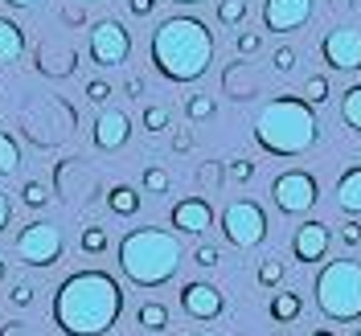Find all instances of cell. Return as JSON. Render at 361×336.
<instances>
[{"instance_id": "f1b7e54d", "label": "cell", "mask_w": 361, "mask_h": 336, "mask_svg": "<svg viewBox=\"0 0 361 336\" xmlns=\"http://www.w3.org/2000/svg\"><path fill=\"white\" fill-rule=\"evenodd\" d=\"M78 247H82V254H103L107 250V230L103 225H87L82 238H78Z\"/></svg>"}, {"instance_id": "1f68e13d", "label": "cell", "mask_w": 361, "mask_h": 336, "mask_svg": "<svg viewBox=\"0 0 361 336\" xmlns=\"http://www.w3.org/2000/svg\"><path fill=\"white\" fill-rule=\"evenodd\" d=\"M304 99H308L312 107H320V103H329V78H324V74H312V78L304 82Z\"/></svg>"}, {"instance_id": "2e32d148", "label": "cell", "mask_w": 361, "mask_h": 336, "mask_svg": "<svg viewBox=\"0 0 361 336\" xmlns=\"http://www.w3.org/2000/svg\"><path fill=\"white\" fill-rule=\"evenodd\" d=\"M222 90L234 99V103H247V99H259V90H263V74L243 62V58H234L222 74Z\"/></svg>"}, {"instance_id": "d590c367", "label": "cell", "mask_w": 361, "mask_h": 336, "mask_svg": "<svg viewBox=\"0 0 361 336\" xmlns=\"http://www.w3.org/2000/svg\"><path fill=\"white\" fill-rule=\"evenodd\" d=\"M263 49V33H238V54L243 58H255Z\"/></svg>"}, {"instance_id": "c3c4849f", "label": "cell", "mask_w": 361, "mask_h": 336, "mask_svg": "<svg viewBox=\"0 0 361 336\" xmlns=\"http://www.w3.org/2000/svg\"><path fill=\"white\" fill-rule=\"evenodd\" d=\"M329 4H333V8H341V13H345V8H353L357 0H329Z\"/></svg>"}, {"instance_id": "681fc988", "label": "cell", "mask_w": 361, "mask_h": 336, "mask_svg": "<svg viewBox=\"0 0 361 336\" xmlns=\"http://www.w3.org/2000/svg\"><path fill=\"white\" fill-rule=\"evenodd\" d=\"M4 4H13V8H33L37 0H4Z\"/></svg>"}, {"instance_id": "60d3db41", "label": "cell", "mask_w": 361, "mask_h": 336, "mask_svg": "<svg viewBox=\"0 0 361 336\" xmlns=\"http://www.w3.org/2000/svg\"><path fill=\"white\" fill-rule=\"evenodd\" d=\"M128 8H132V17H152L157 0H128Z\"/></svg>"}, {"instance_id": "30bf717a", "label": "cell", "mask_w": 361, "mask_h": 336, "mask_svg": "<svg viewBox=\"0 0 361 336\" xmlns=\"http://www.w3.org/2000/svg\"><path fill=\"white\" fill-rule=\"evenodd\" d=\"M320 58L329 70H345L357 74L361 70V29L357 25H337L320 37Z\"/></svg>"}, {"instance_id": "7bdbcfd3", "label": "cell", "mask_w": 361, "mask_h": 336, "mask_svg": "<svg viewBox=\"0 0 361 336\" xmlns=\"http://www.w3.org/2000/svg\"><path fill=\"white\" fill-rule=\"evenodd\" d=\"M193 148V135L189 132H173V152H189Z\"/></svg>"}, {"instance_id": "484cf974", "label": "cell", "mask_w": 361, "mask_h": 336, "mask_svg": "<svg viewBox=\"0 0 361 336\" xmlns=\"http://www.w3.org/2000/svg\"><path fill=\"white\" fill-rule=\"evenodd\" d=\"M185 115H189L193 123L214 119V115H218V99H209V94H189V99H185Z\"/></svg>"}, {"instance_id": "ba28073f", "label": "cell", "mask_w": 361, "mask_h": 336, "mask_svg": "<svg viewBox=\"0 0 361 336\" xmlns=\"http://www.w3.org/2000/svg\"><path fill=\"white\" fill-rule=\"evenodd\" d=\"M271 201H275L279 213L300 218V213H308V209L320 201V185H316L312 173H304V168H288V173H279V177L271 180Z\"/></svg>"}, {"instance_id": "b9f144b4", "label": "cell", "mask_w": 361, "mask_h": 336, "mask_svg": "<svg viewBox=\"0 0 361 336\" xmlns=\"http://www.w3.org/2000/svg\"><path fill=\"white\" fill-rule=\"evenodd\" d=\"M8 222H13V201H8V193H0V234L8 230Z\"/></svg>"}, {"instance_id": "5b68a950", "label": "cell", "mask_w": 361, "mask_h": 336, "mask_svg": "<svg viewBox=\"0 0 361 336\" xmlns=\"http://www.w3.org/2000/svg\"><path fill=\"white\" fill-rule=\"evenodd\" d=\"M316 308L333 324H357L361 320V263L353 254L333 259L316 270Z\"/></svg>"}, {"instance_id": "ffe728a7", "label": "cell", "mask_w": 361, "mask_h": 336, "mask_svg": "<svg viewBox=\"0 0 361 336\" xmlns=\"http://www.w3.org/2000/svg\"><path fill=\"white\" fill-rule=\"evenodd\" d=\"M107 209H111L115 218H135L140 213V189H132V185H111L107 189Z\"/></svg>"}, {"instance_id": "ac0fdd59", "label": "cell", "mask_w": 361, "mask_h": 336, "mask_svg": "<svg viewBox=\"0 0 361 336\" xmlns=\"http://www.w3.org/2000/svg\"><path fill=\"white\" fill-rule=\"evenodd\" d=\"M337 205L349 218H361V164H349L337 180Z\"/></svg>"}, {"instance_id": "6da1fadb", "label": "cell", "mask_w": 361, "mask_h": 336, "mask_svg": "<svg viewBox=\"0 0 361 336\" xmlns=\"http://www.w3.org/2000/svg\"><path fill=\"white\" fill-rule=\"evenodd\" d=\"M49 316L62 336H107L123 316V283L99 267L74 270L58 283Z\"/></svg>"}, {"instance_id": "52a82bcc", "label": "cell", "mask_w": 361, "mask_h": 336, "mask_svg": "<svg viewBox=\"0 0 361 336\" xmlns=\"http://www.w3.org/2000/svg\"><path fill=\"white\" fill-rule=\"evenodd\" d=\"M222 234L230 247L238 250H255L267 238V209L250 197H238L222 209Z\"/></svg>"}, {"instance_id": "f5cc1de1", "label": "cell", "mask_w": 361, "mask_h": 336, "mask_svg": "<svg viewBox=\"0 0 361 336\" xmlns=\"http://www.w3.org/2000/svg\"><path fill=\"white\" fill-rule=\"evenodd\" d=\"M4 275H8V267H4V259H0V279H4Z\"/></svg>"}, {"instance_id": "277c9868", "label": "cell", "mask_w": 361, "mask_h": 336, "mask_svg": "<svg viewBox=\"0 0 361 336\" xmlns=\"http://www.w3.org/2000/svg\"><path fill=\"white\" fill-rule=\"evenodd\" d=\"M115 259H119V270H123L128 283L152 292V287L173 283V275L180 270V242L169 230L144 225V230H128L119 238Z\"/></svg>"}, {"instance_id": "8d00e7d4", "label": "cell", "mask_w": 361, "mask_h": 336, "mask_svg": "<svg viewBox=\"0 0 361 336\" xmlns=\"http://www.w3.org/2000/svg\"><path fill=\"white\" fill-rule=\"evenodd\" d=\"M230 177L238 180V185H247V180L255 177V164H250L247 156H234V160H230Z\"/></svg>"}, {"instance_id": "44dd1931", "label": "cell", "mask_w": 361, "mask_h": 336, "mask_svg": "<svg viewBox=\"0 0 361 336\" xmlns=\"http://www.w3.org/2000/svg\"><path fill=\"white\" fill-rule=\"evenodd\" d=\"M267 312H271V320H275V324H292V320H300V312H304V295H295V292L271 295Z\"/></svg>"}, {"instance_id": "e575fe53", "label": "cell", "mask_w": 361, "mask_h": 336, "mask_svg": "<svg viewBox=\"0 0 361 336\" xmlns=\"http://www.w3.org/2000/svg\"><path fill=\"white\" fill-rule=\"evenodd\" d=\"M193 263H197L202 270L218 267V263H222V250H218V247H209V242H205V247H197V250H193Z\"/></svg>"}, {"instance_id": "f546056e", "label": "cell", "mask_w": 361, "mask_h": 336, "mask_svg": "<svg viewBox=\"0 0 361 336\" xmlns=\"http://www.w3.org/2000/svg\"><path fill=\"white\" fill-rule=\"evenodd\" d=\"M255 279H259V287H279V283H283V263H279V259H263Z\"/></svg>"}, {"instance_id": "4fadbf2b", "label": "cell", "mask_w": 361, "mask_h": 336, "mask_svg": "<svg viewBox=\"0 0 361 336\" xmlns=\"http://www.w3.org/2000/svg\"><path fill=\"white\" fill-rule=\"evenodd\" d=\"M329 247H333V230H329L324 222H304V225H295V234H292V254L300 259V263H324Z\"/></svg>"}, {"instance_id": "f35d334b", "label": "cell", "mask_w": 361, "mask_h": 336, "mask_svg": "<svg viewBox=\"0 0 361 336\" xmlns=\"http://www.w3.org/2000/svg\"><path fill=\"white\" fill-rule=\"evenodd\" d=\"M33 283H13V295H8V299H13V308H29V304H33Z\"/></svg>"}, {"instance_id": "816d5d0a", "label": "cell", "mask_w": 361, "mask_h": 336, "mask_svg": "<svg viewBox=\"0 0 361 336\" xmlns=\"http://www.w3.org/2000/svg\"><path fill=\"white\" fill-rule=\"evenodd\" d=\"M173 4H202V0H173Z\"/></svg>"}, {"instance_id": "3957f363", "label": "cell", "mask_w": 361, "mask_h": 336, "mask_svg": "<svg viewBox=\"0 0 361 336\" xmlns=\"http://www.w3.org/2000/svg\"><path fill=\"white\" fill-rule=\"evenodd\" d=\"M316 139H320V119H316V107L304 94H275L267 107L255 115V144L267 156L279 160L304 156Z\"/></svg>"}, {"instance_id": "9c48e42d", "label": "cell", "mask_w": 361, "mask_h": 336, "mask_svg": "<svg viewBox=\"0 0 361 336\" xmlns=\"http://www.w3.org/2000/svg\"><path fill=\"white\" fill-rule=\"evenodd\" d=\"M90 62L94 66H103V70H111V66H123L128 58H132V33L123 29L119 21H94L90 25Z\"/></svg>"}, {"instance_id": "d4e9b609", "label": "cell", "mask_w": 361, "mask_h": 336, "mask_svg": "<svg viewBox=\"0 0 361 336\" xmlns=\"http://www.w3.org/2000/svg\"><path fill=\"white\" fill-rule=\"evenodd\" d=\"M140 189H144V193H152V197L169 193V189H173V177H169V168H160V164H148V168H144V177H140Z\"/></svg>"}, {"instance_id": "836d02e7", "label": "cell", "mask_w": 361, "mask_h": 336, "mask_svg": "<svg viewBox=\"0 0 361 336\" xmlns=\"http://www.w3.org/2000/svg\"><path fill=\"white\" fill-rule=\"evenodd\" d=\"M82 94H87L94 107H107V99H111V82H107V78H90Z\"/></svg>"}, {"instance_id": "bcb514c9", "label": "cell", "mask_w": 361, "mask_h": 336, "mask_svg": "<svg viewBox=\"0 0 361 336\" xmlns=\"http://www.w3.org/2000/svg\"><path fill=\"white\" fill-rule=\"evenodd\" d=\"M62 21H66V25H82V8H66V13H62Z\"/></svg>"}, {"instance_id": "f6af8a7d", "label": "cell", "mask_w": 361, "mask_h": 336, "mask_svg": "<svg viewBox=\"0 0 361 336\" xmlns=\"http://www.w3.org/2000/svg\"><path fill=\"white\" fill-rule=\"evenodd\" d=\"M0 336H25V324H17V320H8V324L0 328Z\"/></svg>"}, {"instance_id": "74e56055", "label": "cell", "mask_w": 361, "mask_h": 336, "mask_svg": "<svg viewBox=\"0 0 361 336\" xmlns=\"http://www.w3.org/2000/svg\"><path fill=\"white\" fill-rule=\"evenodd\" d=\"M197 185L218 189V185H222V164H205V168H197Z\"/></svg>"}, {"instance_id": "7a4b0ae2", "label": "cell", "mask_w": 361, "mask_h": 336, "mask_svg": "<svg viewBox=\"0 0 361 336\" xmlns=\"http://www.w3.org/2000/svg\"><path fill=\"white\" fill-rule=\"evenodd\" d=\"M148 58L164 82H197L214 62V33L197 17H164L152 29Z\"/></svg>"}, {"instance_id": "7c38bea8", "label": "cell", "mask_w": 361, "mask_h": 336, "mask_svg": "<svg viewBox=\"0 0 361 336\" xmlns=\"http://www.w3.org/2000/svg\"><path fill=\"white\" fill-rule=\"evenodd\" d=\"M180 312L189 316V320H218L226 312V295L214 283L193 279V283L180 287Z\"/></svg>"}, {"instance_id": "f907efd6", "label": "cell", "mask_w": 361, "mask_h": 336, "mask_svg": "<svg viewBox=\"0 0 361 336\" xmlns=\"http://www.w3.org/2000/svg\"><path fill=\"white\" fill-rule=\"evenodd\" d=\"M312 336H337V332H333V328H316Z\"/></svg>"}, {"instance_id": "cb8c5ba5", "label": "cell", "mask_w": 361, "mask_h": 336, "mask_svg": "<svg viewBox=\"0 0 361 336\" xmlns=\"http://www.w3.org/2000/svg\"><path fill=\"white\" fill-rule=\"evenodd\" d=\"M21 168V144L13 139V132H0V177Z\"/></svg>"}, {"instance_id": "d6a6232c", "label": "cell", "mask_w": 361, "mask_h": 336, "mask_svg": "<svg viewBox=\"0 0 361 336\" xmlns=\"http://www.w3.org/2000/svg\"><path fill=\"white\" fill-rule=\"evenodd\" d=\"M295 62H300V54H295L292 45H279V49L271 54V70H275V74H292Z\"/></svg>"}, {"instance_id": "5bb4252c", "label": "cell", "mask_w": 361, "mask_h": 336, "mask_svg": "<svg viewBox=\"0 0 361 336\" xmlns=\"http://www.w3.org/2000/svg\"><path fill=\"white\" fill-rule=\"evenodd\" d=\"M169 218H173V230L202 238L205 230L214 225V205H209V197H180Z\"/></svg>"}, {"instance_id": "8992f818", "label": "cell", "mask_w": 361, "mask_h": 336, "mask_svg": "<svg viewBox=\"0 0 361 336\" xmlns=\"http://www.w3.org/2000/svg\"><path fill=\"white\" fill-rule=\"evenodd\" d=\"M66 254V238H62V225L58 222H45V218H33L17 234V259L25 267L45 270V267H58Z\"/></svg>"}, {"instance_id": "ab89813d", "label": "cell", "mask_w": 361, "mask_h": 336, "mask_svg": "<svg viewBox=\"0 0 361 336\" xmlns=\"http://www.w3.org/2000/svg\"><path fill=\"white\" fill-rule=\"evenodd\" d=\"M341 242H345L349 250H353V247H361V225L353 222V218H349V222L341 225Z\"/></svg>"}, {"instance_id": "7402d4cb", "label": "cell", "mask_w": 361, "mask_h": 336, "mask_svg": "<svg viewBox=\"0 0 361 336\" xmlns=\"http://www.w3.org/2000/svg\"><path fill=\"white\" fill-rule=\"evenodd\" d=\"M135 324H140L144 332H164V328H169V308H164L160 299H148V304L135 308Z\"/></svg>"}, {"instance_id": "9a60e30c", "label": "cell", "mask_w": 361, "mask_h": 336, "mask_svg": "<svg viewBox=\"0 0 361 336\" xmlns=\"http://www.w3.org/2000/svg\"><path fill=\"white\" fill-rule=\"evenodd\" d=\"M132 139V119L115 107H103L99 119H94V148L99 152H119L123 144Z\"/></svg>"}, {"instance_id": "db71d44e", "label": "cell", "mask_w": 361, "mask_h": 336, "mask_svg": "<svg viewBox=\"0 0 361 336\" xmlns=\"http://www.w3.org/2000/svg\"><path fill=\"white\" fill-rule=\"evenodd\" d=\"M353 336H361V328H357V332H353Z\"/></svg>"}, {"instance_id": "d6986e66", "label": "cell", "mask_w": 361, "mask_h": 336, "mask_svg": "<svg viewBox=\"0 0 361 336\" xmlns=\"http://www.w3.org/2000/svg\"><path fill=\"white\" fill-rule=\"evenodd\" d=\"M21 54H25V29L8 17H0V66L17 62Z\"/></svg>"}, {"instance_id": "4316f807", "label": "cell", "mask_w": 361, "mask_h": 336, "mask_svg": "<svg viewBox=\"0 0 361 336\" xmlns=\"http://www.w3.org/2000/svg\"><path fill=\"white\" fill-rule=\"evenodd\" d=\"M140 119H144V132H169V123H173V111H169L164 103H148Z\"/></svg>"}, {"instance_id": "83f0119b", "label": "cell", "mask_w": 361, "mask_h": 336, "mask_svg": "<svg viewBox=\"0 0 361 336\" xmlns=\"http://www.w3.org/2000/svg\"><path fill=\"white\" fill-rule=\"evenodd\" d=\"M247 8H250L247 0H218V21L234 29V25L247 21Z\"/></svg>"}, {"instance_id": "ee69618b", "label": "cell", "mask_w": 361, "mask_h": 336, "mask_svg": "<svg viewBox=\"0 0 361 336\" xmlns=\"http://www.w3.org/2000/svg\"><path fill=\"white\" fill-rule=\"evenodd\" d=\"M123 90H128L132 99H140V94H144V78H128V82H123Z\"/></svg>"}, {"instance_id": "4dcf8cb0", "label": "cell", "mask_w": 361, "mask_h": 336, "mask_svg": "<svg viewBox=\"0 0 361 336\" xmlns=\"http://www.w3.org/2000/svg\"><path fill=\"white\" fill-rule=\"evenodd\" d=\"M21 201L29 205V209H45V201H49V189H45L42 180H25V185H21Z\"/></svg>"}, {"instance_id": "603a6c76", "label": "cell", "mask_w": 361, "mask_h": 336, "mask_svg": "<svg viewBox=\"0 0 361 336\" xmlns=\"http://www.w3.org/2000/svg\"><path fill=\"white\" fill-rule=\"evenodd\" d=\"M341 123L353 127V132H361V82L341 94Z\"/></svg>"}, {"instance_id": "8fae6325", "label": "cell", "mask_w": 361, "mask_h": 336, "mask_svg": "<svg viewBox=\"0 0 361 336\" xmlns=\"http://www.w3.org/2000/svg\"><path fill=\"white\" fill-rule=\"evenodd\" d=\"M312 0H263V29L267 33H295L312 21Z\"/></svg>"}, {"instance_id": "7dc6e473", "label": "cell", "mask_w": 361, "mask_h": 336, "mask_svg": "<svg viewBox=\"0 0 361 336\" xmlns=\"http://www.w3.org/2000/svg\"><path fill=\"white\" fill-rule=\"evenodd\" d=\"M243 336H283V332H271V328H250V332H243Z\"/></svg>"}, {"instance_id": "e0dca14e", "label": "cell", "mask_w": 361, "mask_h": 336, "mask_svg": "<svg viewBox=\"0 0 361 336\" xmlns=\"http://www.w3.org/2000/svg\"><path fill=\"white\" fill-rule=\"evenodd\" d=\"M78 70V49H49V45H42L37 49V74H49V78H66V74H74Z\"/></svg>"}]
</instances>
